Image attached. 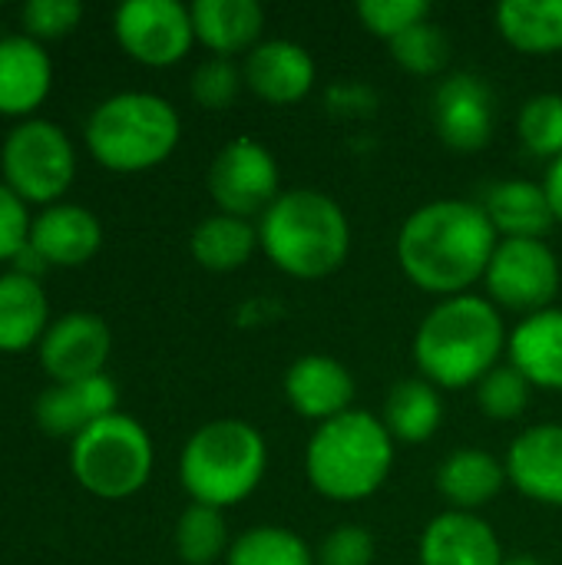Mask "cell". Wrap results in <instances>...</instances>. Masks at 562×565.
Returning a JSON list of instances; mask_svg holds the SVG:
<instances>
[{
  "instance_id": "cell-1",
  "label": "cell",
  "mask_w": 562,
  "mask_h": 565,
  "mask_svg": "<svg viewBox=\"0 0 562 565\" xmlns=\"http://www.w3.org/2000/svg\"><path fill=\"white\" fill-rule=\"evenodd\" d=\"M497 242L500 235L480 202L434 199L404 218L397 265L414 288L434 298H457L487 278Z\"/></svg>"
},
{
  "instance_id": "cell-2",
  "label": "cell",
  "mask_w": 562,
  "mask_h": 565,
  "mask_svg": "<svg viewBox=\"0 0 562 565\" xmlns=\"http://www.w3.org/2000/svg\"><path fill=\"white\" fill-rule=\"evenodd\" d=\"M503 311L484 295L441 298L414 331V364L437 391L477 387L507 354Z\"/></svg>"
},
{
  "instance_id": "cell-3",
  "label": "cell",
  "mask_w": 562,
  "mask_h": 565,
  "mask_svg": "<svg viewBox=\"0 0 562 565\" xmlns=\"http://www.w3.org/2000/svg\"><path fill=\"white\" fill-rule=\"evenodd\" d=\"M255 225L265 258L298 281H321L341 271L351 255V222L344 209L318 189L282 192Z\"/></svg>"
},
{
  "instance_id": "cell-4",
  "label": "cell",
  "mask_w": 562,
  "mask_h": 565,
  "mask_svg": "<svg viewBox=\"0 0 562 565\" xmlns=\"http://www.w3.org/2000/svg\"><path fill=\"white\" fill-rule=\"evenodd\" d=\"M394 447L381 417L351 407L315 427L305 447V477L331 503H361L388 483L397 457Z\"/></svg>"
},
{
  "instance_id": "cell-5",
  "label": "cell",
  "mask_w": 562,
  "mask_h": 565,
  "mask_svg": "<svg viewBox=\"0 0 562 565\" xmlns=\"http://www.w3.org/2000/svg\"><path fill=\"white\" fill-rule=\"evenodd\" d=\"M268 473V444L262 430L238 417L202 424L179 457V480L192 503L229 510L248 500Z\"/></svg>"
},
{
  "instance_id": "cell-6",
  "label": "cell",
  "mask_w": 562,
  "mask_h": 565,
  "mask_svg": "<svg viewBox=\"0 0 562 565\" xmlns=\"http://www.w3.org/2000/svg\"><path fill=\"white\" fill-rule=\"evenodd\" d=\"M182 122L169 99L156 93H116L86 122V146L113 172H146L172 156Z\"/></svg>"
},
{
  "instance_id": "cell-7",
  "label": "cell",
  "mask_w": 562,
  "mask_h": 565,
  "mask_svg": "<svg viewBox=\"0 0 562 565\" xmlns=\"http://www.w3.org/2000/svg\"><path fill=\"white\" fill-rule=\"evenodd\" d=\"M70 463L93 497L123 500L146 487L152 473V440L139 420L109 414L73 440Z\"/></svg>"
},
{
  "instance_id": "cell-8",
  "label": "cell",
  "mask_w": 562,
  "mask_h": 565,
  "mask_svg": "<svg viewBox=\"0 0 562 565\" xmlns=\"http://www.w3.org/2000/svg\"><path fill=\"white\" fill-rule=\"evenodd\" d=\"M0 166L7 189L17 192L23 202H53L70 189L76 156L70 136L60 126L46 119H30L7 136Z\"/></svg>"
},
{
  "instance_id": "cell-9",
  "label": "cell",
  "mask_w": 562,
  "mask_h": 565,
  "mask_svg": "<svg viewBox=\"0 0 562 565\" xmlns=\"http://www.w3.org/2000/svg\"><path fill=\"white\" fill-rule=\"evenodd\" d=\"M560 281V258L547 238H500L484 278L487 298L520 318L553 308Z\"/></svg>"
},
{
  "instance_id": "cell-10",
  "label": "cell",
  "mask_w": 562,
  "mask_h": 565,
  "mask_svg": "<svg viewBox=\"0 0 562 565\" xmlns=\"http://www.w3.org/2000/svg\"><path fill=\"white\" fill-rule=\"evenodd\" d=\"M205 185L219 212L252 222L262 218L282 195V169L265 142L238 136L215 152Z\"/></svg>"
},
{
  "instance_id": "cell-11",
  "label": "cell",
  "mask_w": 562,
  "mask_h": 565,
  "mask_svg": "<svg viewBox=\"0 0 562 565\" xmlns=\"http://www.w3.org/2000/svg\"><path fill=\"white\" fill-rule=\"evenodd\" d=\"M113 23L123 50L146 66H172L195 43L192 13L176 0H126Z\"/></svg>"
},
{
  "instance_id": "cell-12",
  "label": "cell",
  "mask_w": 562,
  "mask_h": 565,
  "mask_svg": "<svg viewBox=\"0 0 562 565\" xmlns=\"http://www.w3.org/2000/svg\"><path fill=\"white\" fill-rule=\"evenodd\" d=\"M437 139L454 152H480L497 129V99L484 76L457 70L447 73L431 99Z\"/></svg>"
},
{
  "instance_id": "cell-13",
  "label": "cell",
  "mask_w": 562,
  "mask_h": 565,
  "mask_svg": "<svg viewBox=\"0 0 562 565\" xmlns=\"http://www.w3.org/2000/svg\"><path fill=\"white\" fill-rule=\"evenodd\" d=\"M113 338L103 318L76 311L46 328L40 341V364L56 384H76L103 374Z\"/></svg>"
},
{
  "instance_id": "cell-14",
  "label": "cell",
  "mask_w": 562,
  "mask_h": 565,
  "mask_svg": "<svg viewBox=\"0 0 562 565\" xmlns=\"http://www.w3.org/2000/svg\"><path fill=\"white\" fill-rule=\"evenodd\" d=\"M245 86L268 106L301 103L318 79L315 56L295 40H262L242 63Z\"/></svg>"
},
{
  "instance_id": "cell-15",
  "label": "cell",
  "mask_w": 562,
  "mask_h": 565,
  "mask_svg": "<svg viewBox=\"0 0 562 565\" xmlns=\"http://www.w3.org/2000/svg\"><path fill=\"white\" fill-rule=\"evenodd\" d=\"M503 467L520 497L540 507H562V424L543 420L520 430Z\"/></svg>"
},
{
  "instance_id": "cell-16",
  "label": "cell",
  "mask_w": 562,
  "mask_h": 565,
  "mask_svg": "<svg viewBox=\"0 0 562 565\" xmlns=\"http://www.w3.org/2000/svg\"><path fill=\"white\" fill-rule=\"evenodd\" d=\"M285 401L288 407L315 424H328L351 411L354 404V377L351 371L328 354H305L285 371Z\"/></svg>"
},
{
  "instance_id": "cell-17",
  "label": "cell",
  "mask_w": 562,
  "mask_h": 565,
  "mask_svg": "<svg viewBox=\"0 0 562 565\" xmlns=\"http://www.w3.org/2000/svg\"><path fill=\"white\" fill-rule=\"evenodd\" d=\"M503 546L480 513L447 510L434 516L417 543L421 565H503Z\"/></svg>"
},
{
  "instance_id": "cell-18",
  "label": "cell",
  "mask_w": 562,
  "mask_h": 565,
  "mask_svg": "<svg viewBox=\"0 0 562 565\" xmlns=\"http://www.w3.org/2000/svg\"><path fill=\"white\" fill-rule=\"evenodd\" d=\"M36 424L53 437H79L96 420L116 414V384L99 374L76 384H56L36 397Z\"/></svg>"
},
{
  "instance_id": "cell-19",
  "label": "cell",
  "mask_w": 562,
  "mask_h": 565,
  "mask_svg": "<svg viewBox=\"0 0 562 565\" xmlns=\"http://www.w3.org/2000/svg\"><path fill=\"white\" fill-rule=\"evenodd\" d=\"M195 40L222 60L252 53L262 43L265 10L255 0H195L189 7Z\"/></svg>"
},
{
  "instance_id": "cell-20",
  "label": "cell",
  "mask_w": 562,
  "mask_h": 565,
  "mask_svg": "<svg viewBox=\"0 0 562 565\" xmlns=\"http://www.w3.org/2000/svg\"><path fill=\"white\" fill-rule=\"evenodd\" d=\"M480 205L500 238H547L556 225L543 182L500 179L480 195Z\"/></svg>"
},
{
  "instance_id": "cell-21",
  "label": "cell",
  "mask_w": 562,
  "mask_h": 565,
  "mask_svg": "<svg viewBox=\"0 0 562 565\" xmlns=\"http://www.w3.org/2000/svg\"><path fill=\"white\" fill-rule=\"evenodd\" d=\"M507 361L540 391H562V308L520 318L507 341Z\"/></svg>"
},
{
  "instance_id": "cell-22",
  "label": "cell",
  "mask_w": 562,
  "mask_h": 565,
  "mask_svg": "<svg viewBox=\"0 0 562 565\" xmlns=\"http://www.w3.org/2000/svg\"><path fill=\"white\" fill-rule=\"evenodd\" d=\"M507 467L490 450L460 447L437 467V493L460 513H480L507 487Z\"/></svg>"
},
{
  "instance_id": "cell-23",
  "label": "cell",
  "mask_w": 562,
  "mask_h": 565,
  "mask_svg": "<svg viewBox=\"0 0 562 565\" xmlns=\"http://www.w3.org/2000/svg\"><path fill=\"white\" fill-rule=\"evenodd\" d=\"M53 66L43 46L33 36H3L0 40V113L26 116L50 93Z\"/></svg>"
},
{
  "instance_id": "cell-24",
  "label": "cell",
  "mask_w": 562,
  "mask_h": 565,
  "mask_svg": "<svg viewBox=\"0 0 562 565\" xmlns=\"http://www.w3.org/2000/svg\"><path fill=\"white\" fill-rule=\"evenodd\" d=\"M30 245L50 265H83L103 245V228L96 215L83 205H53L30 225Z\"/></svg>"
},
{
  "instance_id": "cell-25",
  "label": "cell",
  "mask_w": 562,
  "mask_h": 565,
  "mask_svg": "<svg viewBox=\"0 0 562 565\" xmlns=\"http://www.w3.org/2000/svg\"><path fill=\"white\" fill-rule=\"evenodd\" d=\"M494 23L517 53H562V0H503L494 10Z\"/></svg>"
},
{
  "instance_id": "cell-26",
  "label": "cell",
  "mask_w": 562,
  "mask_h": 565,
  "mask_svg": "<svg viewBox=\"0 0 562 565\" xmlns=\"http://www.w3.org/2000/svg\"><path fill=\"white\" fill-rule=\"evenodd\" d=\"M189 252L205 271H215V275L238 271L258 252V225H252L248 218L215 212L195 225L189 238Z\"/></svg>"
},
{
  "instance_id": "cell-27",
  "label": "cell",
  "mask_w": 562,
  "mask_h": 565,
  "mask_svg": "<svg viewBox=\"0 0 562 565\" xmlns=\"http://www.w3.org/2000/svg\"><path fill=\"white\" fill-rule=\"evenodd\" d=\"M384 427L394 444H427L444 424L441 391L424 377L397 381L384 401Z\"/></svg>"
},
{
  "instance_id": "cell-28",
  "label": "cell",
  "mask_w": 562,
  "mask_h": 565,
  "mask_svg": "<svg viewBox=\"0 0 562 565\" xmlns=\"http://www.w3.org/2000/svg\"><path fill=\"white\" fill-rule=\"evenodd\" d=\"M46 295L26 275H0V351H26L46 331Z\"/></svg>"
},
{
  "instance_id": "cell-29",
  "label": "cell",
  "mask_w": 562,
  "mask_h": 565,
  "mask_svg": "<svg viewBox=\"0 0 562 565\" xmlns=\"http://www.w3.org/2000/svg\"><path fill=\"white\" fill-rule=\"evenodd\" d=\"M229 526L222 510L192 503L176 523V553L185 565H215L229 556Z\"/></svg>"
},
{
  "instance_id": "cell-30",
  "label": "cell",
  "mask_w": 562,
  "mask_h": 565,
  "mask_svg": "<svg viewBox=\"0 0 562 565\" xmlns=\"http://www.w3.org/2000/svg\"><path fill=\"white\" fill-rule=\"evenodd\" d=\"M225 565H315V550L285 526H252L229 546Z\"/></svg>"
},
{
  "instance_id": "cell-31",
  "label": "cell",
  "mask_w": 562,
  "mask_h": 565,
  "mask_svg": "<svg viewBox=\"0 0 562 565\" xmlns=\"http://www.w3.org/2000/svg\"><path fill=\"white\" fill-rule=\"evenodd\" d=\"M388 46H391V60L411 76H441L450 66V53H454L450 36L434 20L411 26L404 36H397Z\"/></svg>"
},
{
  "instance_id": "cell-32",
  "label": "cell",
  "mask_w": 562,
  "mask_h": 565,
  "mask_svg": "<svg viewBox=\"0 0 562 565\" xmlns=\"http://www.w3.org/2000/svg\"><path fill=\"white\" fill-rule=\"evenodd\" d=\"M517 136L523 149L537 159H560L562 156V96L560 93H537L520 106Z\"/></svg>"
},
{
  "instance_id": "cell-33",
  "label": "cell",
  "mask_w": 562,
  "mask_h": 565,
  "mask_svg": "<svg viewBox=\"0 0 562 565\" xmlns=\"http://www.w3.org/2000/svg\"><path fill=\"white\" fill-rule=\"evenodd\" d=\"M530 391H533V384H530L510 361H503L500 367H494V371L474 387L480 414L490 417V420H497V424H513V420H520V417L527 414V407H530Z\"/></svg>"
},
{
  "instance_id": "cell-34",
  "label": "cell",
  "mask_w": 562,
  "mask_h": 565,
  "mask_svg": "<svg viewBox=\"0 0 562 565\" xmlns=\"http://www.w3.org/2000/svg\"><path fill=\"white\" fill-rule=\"evenodd\" d=\"M358 20L368 33L394 43L411 26L431 20V3L427 0H361Z\"/></svg>"
},
{
  "instance_id": "cell-35",
  "label": "cell",
  "mask_w": 562,
  "mask_h": 565,
  "mask_svg": "<svg viewBox=\"0 0 562 565\" xmlns=\"http://www.w3.org/2000/svg\"><path fill=\"white\" fill-rule=\"evenodd\" d=\"M242 70L235 66V60H222V56H209L205 63L195 66L192 73V99L202 106V109H229L238 93H242Z\"/></svg>"
},
{
  "instance_id": "cell-36",
  "label": "cell",
  "mask_w": 562,
  "mask_h": 565,
  "mask_svg": "<svg viewBox=\"0 0 562 565\" xmlns=\"http://www.w3.org/2000/svg\"><path fill=\"white\" fill-rule=\"evenodd\" d=\"M374 536L358 523L335 526L315 550V565H371Z\"/></svg>"
},
{
  "instance_id": "cell-37",
  "label": "cell",
  "mask_w": 562,
  "mask_h": 565,
  "mask_svg": "<svg viewBox=\"0 0 562 565\" xmlns=\"http://www.w3.org/2000/svg\"><path fill=\"white\" fill-rule=\"evenodd\" d=\"M83 17V7L76 0H30L23 7V26L26 33L36 40H56L63 33H70Z\"/></svg>"
},
{
  "instance_id": "cell-38",
  "label": "cell",
  "mask_w": 562,
  "mask_h": 565,
  "mask_svg": "<svg viewBox=\"0 0 562 565\" xmlns=\"http://www.w3.org/2000/svg\"><path fill=\"white\" fill-rule=\"evenodd\" d=\"M30 218L23 209V199L0 182V262H13L17 252L30 242Z\"/></svg>"
},
{
  "instance_id": "cell-39",
  "label": "cell",
  "mask_w": 562,
  "mask_h": 565,
  "mask_svg": "<svg viewBox=\"0 0 562 565\" xmlns=\"http://www.w3.org/2000/svg\"><path fill=\"white\" fill-rule=\"evenodd\" d=\"M543 189H547V199H550V209H553V218H556V225H562V156L560 159H553V162L547 166Z\"/></svg>"
},
{
  "instance_id": "cell-40",
  "label": "cell",
  "mask_w": 562,
  "mask_h": 565,
  "mask_svg": "<svg viewBox=\"0 0 562 565\" xmlns=\"http://www.w3.org/2000/svg\"><path fill=\"white\" fill-rule=\"evenodd\" d=\"M46 265H50V262H46L30 242H26V245L17 252V258H13V271H17V275H26V278H33V281L46 271Z\"/></svg>"
},
{
  "instance_id": "cell-41",
  "label": "cell",
  "mask_w": 562,
  "mask_h": 565,
  "mask_svg": "<svg viewBox=\"0 0 562 565\" xmlns=\"http://www.w3.org/2000/svg\"><path fill=\"white\" fill-rule=\"evenodd\" d=\"M503 565H543L537 556H527V553H520V556H507Z\"/></svg>"
}]
</instances>
